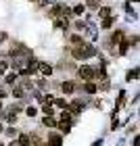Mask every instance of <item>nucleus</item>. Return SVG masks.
Listing matches in <instances>:
<instances>
[{"label":"nucleus","mask_w":140,"mask_h":146,"mask_svg":"<svg viewBox=\"0 0 140 146\" xmlns=\"http://www.w3.org/2000/svg\"><path fill=\"white\" fill-rule=\"evenodd\" d=\"M73 54H75L77 58H86V56L94 54V46H82V48H75Z\"/></svg>","instance_id":"nucleus-1"},{"label":"nucleus","mask_w":140,"mask_h":146,"mask_svg":"<svg viewBox=\"0 0 140 146\" xmlns=\"http://www.w3.org/2000/svg\"><path fill=\"white\" fill-rule=\"evenodd\" d=\"M94 69H92V67H79V75H82V77H86V79H90L92 75H94Z\"/></svg>","instance_id":"nucleus-2"},{"label":"nucleus","mask_w":140,"mask_h":146,"mask_svg":"<svg viewBox=\"0 0 140 146\" xmlns=\"http://www.w3.org/2000/svg\"><path fill=\"white\" fill-rule=\"evenodd\" d=\"M48 142H50L52 146H61L63 140H61V136H59V134H50V136H48Z\"/></svg>","instance_id":"nucleus-3"},{"label":"nucleus","mask_w":140,"mask_h":146,"mask_svg":"<svg viewBox=\"0 0 140 146\" xmlns=\"http://www.w3.org/2000/svg\"><path fill=\"white\" fill-rule=\"evenodd\" d=\"M82 107H84V104H82V100H73L71 104H67V109H71L73 113H77V111L82 109Z\"/></svg>","instance_id":"nucleus-4"},{"label":"nucleus","mask_w":140,"mask_h":146,"mask_svg":"<svg viewBox=\"0 0 140 146\" xmlns=\"http://www.w3.org/2000/svg\"><path fill=\"white\" fill-rule=\"evenodd\" d=\"M38 67H40V71H42L44 73V75H50V73H52V67H50V65H38Z\"/></svg>","instance_id":"nucleus-5"},{"label":"nucleus","mask_w":140,"mask_h":146,"mask_svg":"<svg viewBox=\"0 0 140 146\" xmlns=\"http://www.w3.org/2000/svg\"><path fill=\"white\" fill-rule=\"evenodd\" d=\"M63 92H65V94H71V92H73V84L71 82H65L63 84Z\"/></svg>","instance_id":"nucleus-6"},{"label":"nucleus","mask_w":140,"mask_h":146,"mask_svg":"<svg viewBox=\"0 0 140 146\" xmlns=\"http://www.w3.org/2000/svg\"><path fill=\"white\" fill-rule=\"evenodd\" d=\"M38 65H40V63L36 61V58H31V61H29V67H27V71H29V73H34V71L38 69Z\"/></svg>","instance_id":"nucleus-7"},{"label":"nucleus","mask_w":140,"mask_h":146,"mask_svg":"<svg viewBox=\"0 0 140 146\" xmlns=\"http://www.w3.org/2000/svg\"><path fill=\"white\" fill-rule=\"evenodd\" d=\"M57 104V107H61V109H67V102H65V98H57V100H52Z\"/></svg>","instance_id":"nucleus-8"},{"label":"nucleus","mask_w":140,"mask_h":146,"mask_svg":"<svg viewBox=\"0 0 140 146\" xmlns=\"http://www.w3.org/2000/svg\"><path fill=\"white\" fill-rule=\"evenodd\" d=\"M121 38H123V36H121V31H115V34H113V38H111V40H113V42L117 44V42H121Z\"/></svg>","instance_id":"nucleus-9"},{"label":"nucleus","mask_w":140,"mask_h":146,"mask_svg":"<svg viewBox=\"0 0 140 146\" xmlns=\"http://www.w3.org/2000/svg\"><path fill=\"white\" fill-rule=\"evenodd\" d=\"M84 11H86V6H84V4H77L75 9H73V13H75V15H82Z\"/></svg>","instance_id":"nucleus-10"},{"label":"nucleus","mask_w":140,"mask_h":146,"mask_svg":"<svg viewBox=\"0 0 140 146\" xmlns=\"http://www.w3.org/2000/svg\"><path fill=\"white\" fill-rule=\"evenodd\" d=\"M111 25H113V19H111V17H107L105 21H103V27H105V29H109Z\"/></svg>","instance_id":"nucleus-11"},{"label":"nucleus","mask_w":140,"mask_h":146,"mask_svg":"<svg viewBox=\"0 0 140 146\" xmlns=\"http://www.w3.org/2000/svg\"><path fill=\"white\" fill-rule=\"evenodd\" d=\"M44 125H50V127H52V125H55V119H52L50 115H46L44 117Z\"/></svg>","instance_id":"nucleus-12"},{"label":"nucleus","mask_w":140,"mask_h":146,"mask_svg":"<svg viewBox=\"0 0 140 146\" xmlns=\"http://www.w3.org/2000/svg\"><path fill=\"white\" fill-rule=\"evenodd\" d=\"M17 77H19L17 73H9V75H6V82H9V84H13V82H15Z\"/></svg>","instance_id":"nucleus-13"},{"label":"nucleus","mask_w":140,"mask_h":146,"mask_svg":"<svg viewBox=\"0 0 140 146\" xmlns=\"http://www.w3.org/2000/svg\"><path fill=\"white\" fill-rule=\"evenodd\" d=\"M111 15V9H107V6H103L101 9V17H109Z\"/></svg>","instance_id":"nucleus-14"},{"label":"nucleus","mask_w":140,"mask_h":146,"mask_svg":"<svg viewBox=\"0 0 140 146\" xmlns=\"http://www.w3.org/2000/svg\"><path fill=\"white\" fill-rule=\"evenodd\" d=\"M75 29H77V31H84V29H86V23H84V21H77V23H75Z\"/></svg>","instance_id":"nucleus-15"},{"label":"nucleus","mask_w":140,"mask_h":146,"mask_svg":"<svg viewBox=\"0 0 140 146\" xmlns=\"http://www.w3.org/2000/svg\"><path fill=\"white\" fill-rule=\"evenodd\" d=\"M86 92H90V94H94V92H96V86H94V84H88V86H86Z\"/></svg>","instance_id":"nucleus-16"},{"label":"nucleus","mask_w":140,"mask_h":146,"mask_svg":"<svg viewBox=\"0 0 140 146\" xmlns=\"http://www.w3.org/2000/svg\"><path fill=\"white\" fill-rule=\"evenodd\" d=\"M13 94H15L17 98H21V96H23V90H21V88H19V86H17V88L13 90Z\"/></svg>","instance_id":"nucleus-17"},{"label":"nucleus","mask_w":140,"mask_h":146,"mask_svg":"<svg viewBox=\"0 0 140 146\" xmlns=\"http://www.w3.org/2000/svg\"><path fill=\"white\" fill-rule=\"evenodd\" d=\"M136 75H138V69H132V71L128 73V79H136Z\"/></svg>","instance_id":"nucleus-18"},{"label":"nucleus","mask_w":140,"mask_h":146,"mask_svg":"<svg viewBox=\"0 0 140 146\" xmlns=\"http://www.w3.org/2000/svg\"><path fill=\"white\" fill-rule=\"evenodd\" d=\"M25 113H27V115H29V117H34V115H36V113H38V111H36L34 107H29V109H27V111H25Z\"/></svg>","instance_id":"nucleus-19"},{"label":"nucleus","mask_w":140,"mask_h":146,"mask_svg":"<svg viewBox=\"0 0 140 146\" xmlns=\"http://www.w3.org/2000/svg\"><path fill=\"white\" fill-rule=\"evenodd\" d=\"M19 142H21L23 146H27V144H29V138H27V136H21V140H19Z\"/></svg>","instance_id":"nucleus-20"},{"label":"nucleus","mask_w":140,"mask_h":146,"mask_svg":"<svg viewBox=\"0 0 140 146\" xmlns=\"http://www.w3.org/2000/svg\"><path fill=\"white\" fill-rule=\"evenodd\" d=\"M119 50H121V54H123V52H128V42H121V48H119Z\"/></svg>","instance_id":"nucleus-21"},{"label":"nucleus","mask_w":140,"mask_h":146,"mask_svg":"<svg viewBox=\"0 0 140 146\" xmlns=\"http://www.w3.org/2000/svg\"><path fill=\"white\" fill-rule=\"evenodd\" d=\"M11 146H23L21 142H11Z\"/></svg>","instance_id":"nucleus-22"},{"label":"nucleus","mask_w":140,"mask_h":146,"mask_svg":"<svg viewBox=\"0 0 140 146\" xmlns=\"http://www.w3.org/2000/svg\"><path fill=\"white\" fill-rule=\"evenodd\" d=\"M4 96H6V92H4V90H0V98H4Z\"/></svg>","instance_id":"nucleus-23"},{"label":"nucleus","mask_w":140,"mask_h":146,"mask_svg":"<svg viewBox=\"0 0 140 146\" xmlns=\"http://www.w3.org/2000/svg\"><path fill=\"white\" fill-rule=\"evenodd\" d=\"M46 2H57V0H46Z\"/></svg>","instance_id":"nucleus-24"},{"label":"nucleus","mask_w":140,"mask_h":146,"mask_svg":"<svg viewBox=\"0 0 140 146\" xmlns=\"http://www.w3.org/2000/svg\"><path fill=\"white\" fill-rule=\"evenodd\" d=\"M0 134H2V125H0Z\"/></svg>","instance_id":"nucleus-25"},{"label":"nucleus","mask_w":140,"mask_h":146,"mask_svg":"<svg viewBox=\"0 0 140 146\" xmlns=\"http://www.w3.org/2000/svg\"><path fill=\"white\" fill-rule=\"evenodd\" d=\"M0 111H2V104H0Z\"/></svg>","instance_id":"nucleus-26"},{"label":"nucleus","mask_w":140,"mask_h":146,"mask_svg":"<svg viewBox=\"0 0 140 146\" xmlns=\"http://www.w3.org/2000/svg\"><path fill=\"white\" fill-rule=\"evenodd\" d=\"M0 146H2V144H0Z\"/></svg>","instance_id":"nucleus-27"}]
</instances>
